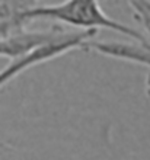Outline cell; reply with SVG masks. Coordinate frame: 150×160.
Here are the masks:
<instances>
[{
	"mask_svg": "<svg viewBox=\"0 0 150 160\" xmlns=\"http://www.w3.org/2000/svg\"><path fill=\"white\" fill-rule=\"evenodd\" d=\"M120 2H124L130 8L134 21L140 25L143 34L150 41V0H120Z\"/></svg>",
	"mask_w": 150,
	"mask_h": 160,
	"instance_id": "5",
	"label": "cell"
},
{
	"mask_svg": "<svg viewBox=\"0 0 150 160\" xmlns=\"http://www.w3.org/2000/svg\"><path fill=\"white\" fill-rule=\"evenodd\" d=\"M26 21H53L80 31L108 29L138 42H150L138 29L108 16L99 0H63L57 4H39L25 13Z\"/></svg>",
	"mask_w": 150,
	"mask_h": 160,
	"instance_id": "1",
	"label": "cell"
},
{
	"mask_svg": "<svg viewBox=\"0 0 150 160\" xmlns=\"http://www.w3.org/2000/svg\"><path fill=\"white\" fill-rule=\"evenodd\" d=\"M96 34H98L96 31H86L83 35H80L79 38H76V39L61 42V44H53V45L42 47V48L34 51V52L25 55V57L10 60L8 63V66L0 70V89L3 88L4 84H8L12 79L19 76L21 73L35 67L38 64L51 61V60L57 58V57H61V55L67 54V52H71V51H76V50L82 51L85 42L92 38H95Z\"/></svg>",
	"mask_w": 150,
	"mask_h": 160,
	"instance_id": "3",
	"label": "cell"
},
{
	"mask_svg": "<svg viewBox=\"0 0 150 160\" xmlns=\"http://www.w3.org/2000/svg\"><path fill=\"white\" fill-rule=\"evenodd\" d=\"M82 51L96 52L109 58L128 61L138 66H144L150 72V42H138L130 39L125 41H95L92 38L85 42Z\"/></svg>",
	"mask_w": 150,
	"mask_h": 160,
	"instance_id": "4",
	"label": "cell"
},
{
	"mask_svg": "<svg viewBox=\"0 0 150 160\" xmlns=\"http://www.w3.org/2000/svg\"><path fill=\"white\" fill-rule=\"evenodd\" d=\"M86 31H66L60 25H53L47 29H25L0 39V57L16 60L31 54L42 47L61 44L79 38Z\"/></svg>",
	"mask_w": 150,
	"mask_h": 160,
	"instance_id": "2",
	"label": "cell"
}]
</instances>
